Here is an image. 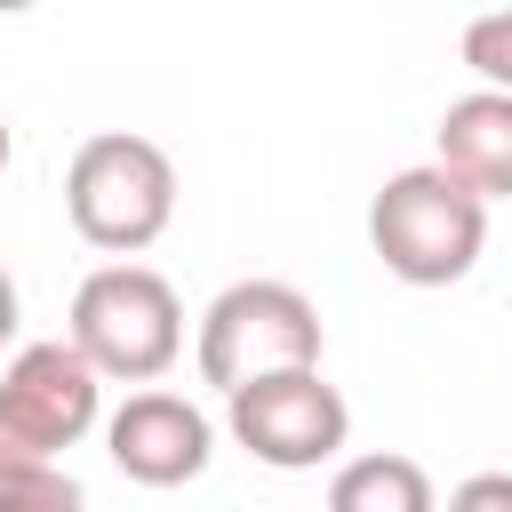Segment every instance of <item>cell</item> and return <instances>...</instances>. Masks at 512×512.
I'll return each mask as SVG.
<instances>
[{
  "mask_svg": "<svg viewBox=\"0 0 512 512\" xmlns=\"http://www.w3.org/2000/svg\"><path fill=\"white\" fill-rule=\"evenodd\" d=\"M464 64L480 72V88L512 96V8H496V16H472V24H464Z\"/></svg>",
  "mask_w": 512,
  "mask_h": 512,
  "instance_id": "cell-10",
  "label": "cell"
},
{
  "mask_svg": "<svg viewBox=\"0 0 512 512\" xmlns=\"http://www.w3.org/2000/svg\"><path fill=\"white\" fill-rule=\"evenodd\" d=\"M432 168L456 176L472 200H504L512 192V96L496 88L456 96L432 128Z\"/></svg>",
  "mask_w": 512,
  "mask_h": 512,
  "instance_id": "cell-8",
  "label": "cell"
},
{
  "mask_svg": "<svg viewBox=\"0 0 512 512\" xmlns=\"http://www.w3.org/2000/svg\"><path fill=\"white\" fill-rule=\"evenodd\" d=\"M344 432H352V408L320 368H288V376H264V384L232 392V440L272 472L328 464L344 448Z\"/></svg>",
  "mask_w": 512,
  "mask_h": 512,
  "instance_id": "cell-6",
  "label": "cell"
},
{
  "mask_svg": "<svg viewBox=\"0 0 512 512\" xmlns=\"http://www.w3.org/2000/svg\"><path fill=\"white\" fill-rule=\"evenodd\" d=\"M328 512H440V496H432V472L416 456L376 448V456H352L328 480Z\"/></svg>",
  "mask_w": 512,
  "mask_h": 512,
  "instance_id": "cell-9",
  "label": "cell"
},
{
  "mask_svg": "<svg viewBox=\"0 0 512 512\" xmlns=\"http://www.w3.org/2000/svg\"><path fill=\"white\" fill-rule=\"evenodd\" d=\"M64 216L88 248L104 256H136L168 232L176 216V160L152 144V136H128V128H104L72 152L64 168Z\"/></svg>",
  "mask_w": 512,
  "mask_h": 512,
  "instance_id": "cell-1",
  "label": "cell"
},
{
  "mask_svg": "<svg viewBox=\"0 0 512 512\" xmlns=\"http://www.w3.org/2000/svg\"><path fill=\"white\" fill-rule=\"evenodd\" d=\"M448 512H512V472H472L448 488Z\"/></svg>",
  "mask_w": 512,
  "mask_h": 512,
  "instance_id": "cell-12",
  "label": "cell"
},
{
  "mask_svg": "<svg viewBox=\"0 0 512 512\" xmlns=\"http://www.w3.org/2000/svg\"><path fill=\"white\" fill-rule=\"evenodd\" d=\"M8 336H16V280L0 272V344H8Z\"/></svg>",
  "mask_w": 512,
  "mask_h": 512,
  "instance_id": "cell-13",
  "label": "cell"
},
{
  "mask_svg": "<svg viewBox=\"0 0 512 512\" xmlns=\"http://www.w3.org/2000/svg\"><path fill=\"white\" fill-rule=\"evenodd\" d=\"M8 152H16V136H8V120H0V168H8Z\"/></svg>",
  "mask_w": 512,
  "mask_h": 512,
  "instance_id": "cell-14",
  "label": "cell"
},
{
  "mask_svg": "<svg viewBox=\"0 0 512 512\" xmlns=\"http://www.w3.org/2000/svg\"><path fill=\"white\" fill-rule=\"evenodd\" d=\"M288 368H320L312 296L288 288V280H232L200 312V376L232 400L240 384H264V376H288Z\"/></svg>",
  "mask_w": 512,
  "mask_h": 512,
  "instance_id": "cell-5",
  "label": "cell"
},
{
  "mask_svg": "<svg viewBox=\"0 0 512 512\" xmlns=\"http://www.w3.org/2000/svg\"><path fill=\"white\" fill-rule=\"evenodd\" d=\"M208 416L184 392H128L104 424V456L136 480V488H184L208 472Z\"/></svg>",
  "mask_w": 512,
  "mask_h": 512,
  "instance_id": "cell-7",
  "label": "cell"
},
{
  "mask_svg": "<svg viewBox=\"0 0 512 512\" xmlns=\"http://www.w3.org/2000/svg\"><path fill=\"white\" fill-rule=\"evenodd\" d=\"M488 240V200H472L456 176L440 168H400L384 176V192L368 200V248L392 280L408 288H448L480 264Z\"/></svg>",
  "mask_w": 512,
  "mask_h": 512,
  "instance_id": "cell-2",
  "label": "cell"
},
{
  "mask_svg": "<svg viewBox=\"0 0 512 512\" xmlns=\"http://www.w3.org/2000/svg\"><path fill=\"white\" fill-rule=\"evenodd\" d=\"M64 344L96 368V376H120V384H152L176 368L184 352V304L176 288L152 272V264H96L80 288H72V328Z\"/></svg>",
  "mask_w": 512,
  "mask_h": 512,
  "instance_id": "cell-3",
  "label": "cell"
},
{
  "mask_svg": "<svg viewBox=\"0 0 512 512\" xmlns=\"http://www.w3.org/2000/svg\"><path fill=\"white\" fill-rule=\"evenodd\" d=\"M0 512H88L72 472H16L0 480Z\"/></svg>",
  "mask_w": 512,
  "mask_h": 512,
  "instance_id": "cell-11",
  "label": "cell"
},
{
  "mask_svg": "<svg viewBox=\"0 0 512 512\" xmlns=\"http://www.w3.org/2000/svg\"><path fill=\"white\" fill-rule=\"evenodd\" d=\"M96 408H104V376H96L64 336L24 344V352L0 368V480H16V472H56V456L88 440Z\"/></svg>",
  "mask_w": 512,
  "mask_h": 512,
  "instance_id": "cell-4",
  "label": "cell"
}]
</instances>
